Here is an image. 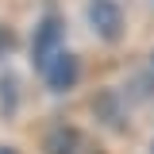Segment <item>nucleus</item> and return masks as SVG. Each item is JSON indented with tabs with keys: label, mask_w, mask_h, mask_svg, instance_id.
Returning <instances> with one entry per match:
<instances>
[{
	"label": "nucleus",
	"mask_w": 154,
	"mask_h": 154,
	"mask_svg": "<svg viewBox=\"0 0 154 154\" xmlns=\"http://www.w3.org/2000/svg\"><path fill=\"white\" fill-rule=\"evenodd\" d=\"M85 19H89V27L100 42H119L123 31H127V16H123L119 0H89Z\"/></svg>",
	"instance_id": "f257e3e1"
},
{
	"label": "nucleus",
	"mask_w": 154,
	"mask_h": 154,
	"mask_svg": "<svg viewBox=\"0 0 154 154\" xmlns=\"http://www.w3.org/2000/svg\"><path fill=\"white\" fill-rule=\"evenodd\" d=\"M58 50H66V23L62 16H42L35 27V35H31V62H35V69L42 73V66L58 54Z\"/></svg>",
	"instance_id": "f03ea898"
},
{
	"label": "nucleus",
	"mask_w": 154,
	"mask_h": 154,
	"mask_svg": "<svg viewBox=\"0 0 154 154\" xmlns=\"http://www.w3.org/2000/svg\"><path fill=\"white\" fill-rule=\"evenodd\" d=\"M77 81H81V58L73 50H58L46 66H42V85L50 93H69Z\"/></svg>",
	"instance_id": "7ed1b4c3"
},
{
	"label": "nucleus",
	"mask_w": 154,
	"mask_h": 154,
	"mask_svg": "<svg viewBox=\"0 0 154 154\" xmlns=\"http://www.w3.org/2000/svg\"><path fill=\"white\" fill-rule=\"evenodd\" d=\"M42 154H81V131L69 123H58L42 135Z\"/></svg>",
	"instance_id": "20e7f679"
},
{
	"label": "nucleus",
	"mask_w": 154,
	"mask_h": 154,
	"mask_svg": "<svg viewBox=\"0 0 154 154\" xmlns=\"http://www.w3.org/2000/svg\"><path fill=\"white\" fill-rule=\"evenodd\" d=\"M19 104V77L16 73H0V108H4V116H12Z\"/></svg>",
	"instance_id": "39448f33"
},
{
	"label": "nucleus",
	"mask_w": 154,
	"mask_h": 154,
	"mask_svg": "<svg viewBox=\"0 0 154 154\" xmlns=\"http://www.w3.org/2000/svg\"><path fill=\"white\" fill-rule=\"evenodd\" d=\"M135 93L139 96H154V50L143 58L139 69H135Z\"/></svg>",
	"instance_id": "423d86ee"
},
{
	"label": "nucleus",
	"mask_w": 154,
	"mask_h": 154,
	"mask_svg": "<svg viewBox=\"0 0 154 154\" xmlns=\"http://www.w3.org/2000/svg\"><path fill=\"white\" fill-rule=\"evenodd\" d=\"M93 108H96V116H100L104 123H123V116L116 112V108H119V100H116L112 93H100V96L93 100Z\"/></svg>",
	"instance_id": "0eeeda50"
},
{
	"label": "nucleus",
	"mask_w": 154,
	"mask_h": 154,
	"mask_svg": "<svg viewBox=\"0 0 154 154\" xmlns=\"http://www.w3.org/2000/svg\"><path fill=\"white\" fill-rule=\"evenodd\" d=\"M16 46H19V42H16V31H12L8 23H0V58H8Z\"/></svg>",
	"instance_id": "6e6552de"
},
{
	"label": "nucleus",
	"mask_w": 154,
	"mask_h": 154,
	"mask_svg": "<svg viewBox=\"0 0 154 154\" xmlns=\"http://www.w3.org/2000/svg\"><path fill=\"white\" fill-rule=\"evenodd\" d=\"M0 154H19V150H12V146H0Z\"/></svg>",
	"instance_id": "1a4fd4ad"
}]
</instances>
